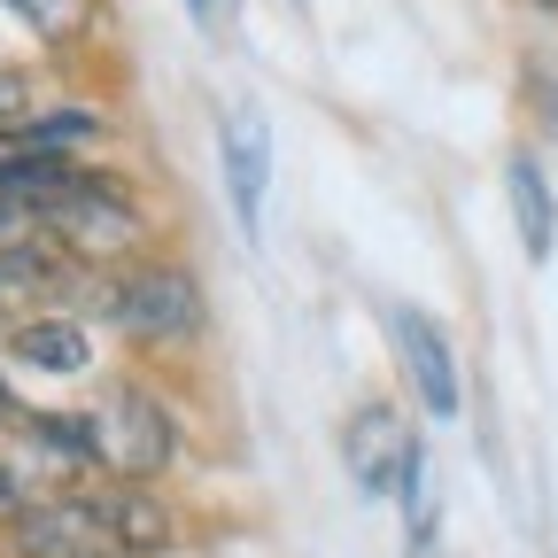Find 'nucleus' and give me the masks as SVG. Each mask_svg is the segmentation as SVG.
Masks as SVG:
<instances>
[{
    "label": "nucleus",
    "mask_w": 558,
    "mask_h": 558,
    "mask_svg": "<svg viewBox=\"0 0 558 558\" xmlns=\"http://www.w3.org/2000/svg\"><path fill=\"white\" fill-rule=\"evenodd\" d=\"M94 427V458H109L117 473H132V481H148V473H163L171 465V411L140 388V380H117L109 388V411H94L86 418Z\"/></svg>",
    "instance_id": "nucleus-1"
},
{
    "label": "nucleus",
    "mask_w": 558,
    "mask_h": 558,
    "mask_svg": "<svg viewBox=\"0 0 558 558\" xmlns=\"http://www.w3.org/2000/svg\"><path fill=\"white\" fill-rule=\"evenodd\" d=\"M109 311L140 341H186L202 326V288H194V271H179V264H140V271H124L109 288Z\"/></svg>",
    "instance_id": "nucleus-2"
},
{
    "label": "nucleus",
    "mask_w": 558,
    "mask_h": 558,
    "mask_svg": "<svg viewBox=\"0 0 558 558\" xmlns=\"http://www.w3.org/2000/svg\"><path fill=\"white\" fill-rule=\"evenodd\" d=\"M218 171H226V194H233L241 241H256L264 233V194H271V117L256 101H233L218 117Z\"/></svg>",
    "instance_id": "nucleus-3"
},
{
    "label": "nucleus",
    "mask_w": 558,
    "mask_h": 558,
    "mask_svg": "<svg viewBox=\"0 0 558 558\" xmlns=\"http://www.w3.org/2000/svg\"><path fill=\"white\" fill-rule=\"evenodd\" d=\"M388 333H396V365H403L418 411L458 418V349H450L442 318H427L418 303H388Z\"/></svg>",
    "instance_id": "nucleus-4"
},
{
    "label": "nucleus",
    "mask_w": 558,
    "mask_h": 558,
    "mask_svg": "<svg viewBox=\"0 0 558 558\" xmlns=\"http://www.w3.org/2000/svg\"><path fill=\"white\" fill-rule=\"evenodd\" d=\"M16 550L24 558H109L117 550V527L86 497H47V505H24L16 512Z\"/></svg>",
    "instance_id": "nucleus-5"
},
{
    "label": "nucleus",
    "mask_w": 558,
    "mask_h": 558,
    "mask_svg": "<svg viewBox=\"0 0 558 558\" xmlns=\"http://www.w3.org/2000/svg\"><path fill=\"white\" fill-rule=\"evenodd\" d=\"M47 233L62 241V248H78V256H94V264H109V256H124L132 241H140V218L109 194V186H94V179H78L54 209H47Z\"/></svg>",
    "instance_id": "nucleus-6"
},
{
    "label": "nucleus",
    "mask_w": 558,
    "mask_h": 558,
    "mask_svg": "<svg viewBox=\"0 0 558 558\" xmlns=\"http://www.w3.org/2000/svg\"><path fill=\"white\" fill-rule=\"evenodd\" d=\"M411 427H403V411L396 403H365V411H349V427H341V458H349V481H357V497H388L403 458H411Z\"/></svg>",
    "instance_id": "nucleus-7"
},
{
    "label": "nucleus",
    "mask_w": 558,
    "mask_h": 558,
    "mask_svg": "<svg viewBox=\"0 0 558 558\" xmlns=\"http://www.w3.org/2000/svg\"><path fill=\"white\" fill-rule=\"evenodd\" d=\"M505 202H512V226H520L527 264H550L558 256V194H550V179H543V163L527 148L505 163Z\"/></svg>",
    "instance_id": "nucleus-8"
},
{
    "label": "nucleus",
    "mask_w": 558,
    "mask_h": 558,
    "mask_svg": "<svg viewBox=\"0 0 558 558\" xmlns=\"http://www.w3.org/2000/svg\"><path fill=\"white\" fill-rule=\"evenodd\" d=\"M9 357L47 373V380H78L94 365V349H86V326L78 318H24L16 341H9Z\"/></svg>",
    "instance_id": "nucleus-9"
},
{
    "label": "nucleus",
    "mask_w": 558,
    "mask_h": 558,
    "mask_svg": "<svg viewBox=\"0 0 558 558\" xmlns=\"http://www.w3.org/2000/svg\"><path fill=\"white\" fill-rule=\"evenodd\" d=\"M0 9H9L16 24H32L39 39H54V47L94 32V0H0Z\"/></svg>",
    "instance_id": "nucleus-10"
},
{
    "label": "nucleus",
    "mask_w": 558,
    "mask_h": 558,
    "mask_svg": "<svg viewBox=\"0 0 558 558\" xmlns=\"http://www.w3.org/2000/svg\"><path fill=\"white\" fill-rule=\"evenodd\" d=\"M101 512H109L117 543H132V550H156V543H171V520H163V505H148L140 488H117V497H101Z\"/></svg>",
    "instance_id": "nucleus-11"
},
{
    "label": "nucleus",
    "mask_w": 558,
    "mask_h": 558,
    "mask_svg": "<svg viewBox=\"0 0 558 558\" xmlns=\"http://www.w3.org/2000/svg\"><path fill=\"white\" fill-rule=\"evenodd\" d=\"M396 497H403L411 543H427V527H435V465H427V442H411V458H403V473H396Z\"/></svg>",
    "instance_id": "nucleus-12"
},
{
    "label": "nucleus",
    "mask_w": 558,
    "mask_h": 558,
    "mask_svg": "<svg viewBox=\"0 0 558 558\" xmlns=\"http://www.w3.org/2000/svg\"><path fill=\"white\" fill-rule=\"evenodd\" d=\"M47 218H39V209L32 202H16L9 186H0V256H16V248H32V233H39Z\"/></svg>",
    "instance_id": "nucleus-13"
},
{
    "label": "nucleus",
    "mask_w": 558,
    "mask_h": 558,
    "mask_svg": "<svg viewBox=\"0 0 558 558\" xmlns=\"http://www.w3.org/2000/svg\"><path fill=\"white\" fill-rule=\"evenodd\" d=\"M47 279V256L39 248H16V256H0V303H16L24 288H39Z\"/></svg>",
    "instance_id": "nucleus-14"
},
{
    "label": "nucleus",
    "mask_w": 558,
    "mask_h": 558,
    "mask_svg": "<svg viewBox=\"0 0 558 558\" xmlns=\"http://www.w3.org/2000/svg\"><path fill=\"white\" fill-rule=\"evenodd\" d=\"M209 9H226V24H233V16H241V0H209Z\"/></svg>",
    "instance_id": "nucleus-15"
},
{
    "label": "nucleus",
    "mask_w": 558,
    "mask_h": 558,
    "mask_svg": "<svg viewBox=\"0 0 558 558\" xmlns=\"http://www.w3.org/2000/svg\"><path fill=\"white\" fill-rule=\"evenodd\" d=\"M535 9H558V0H535Z\"/></svg>",
    "instance_id": "nucleus-16"
}]
</instances>
